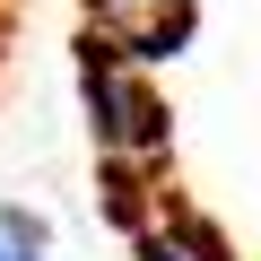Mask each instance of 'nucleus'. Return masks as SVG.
Wrapping results in <instances>:
<instances>
[{"mask_svg":"<svg viewBox=\"0 0 261 261\" xmlns=\"http://www.w3.org/2000/svg\"><path fill=\"white\" fill-rule=\"evenodd\" d=\"M192 18H200V0H87V35L148 70L192 44Z\"/></svg>","mask_w":261,"mask_h":261,"instance_id":"nucleus-3","label":"nucleus"},{"mask_svg":"<svg viewBox=\"0 0 261 261\" xmlns=\"http://www.w3.org/2000/svg\"><path fill=\"white\" fill-rule=\"evenodd\" d=\"M79 105H87V140H96V166L113 183V200H140V192H166V157H174V122H166V96L148 79V61H130L113 44H79Z\"/></svg>","mask_w":261,"mask_h":261,"instance_id":"nucleus-1","label":"nucleus"},{"mask_svg":"<svg viewBox=\"0 0 261 261\" xmlns=\"http://www.w3.org/2000/svg\"><path fill=\"white\" fill-rule=\"evenodd\" d=\"M53 252V218L27 200H0V261H44Z\"/></svg>","mask_w":261,"mask_h":261,"instance_id":"nucleus-4","label":"nucleus"},{"mask_svg":"<svg viewBox=\"0 0 261 261\" xmlns=\"http://www.w3.org/2000/svg\"><path fill=\"white\" fill-rule=\"evenodd\" d=\"M130 244H140V261H235V244L218 235V218H200L192 200L174 192H140V200H113Z\"/></svg>","mask_w":261,"mask_h":261,"instance_id":"nucleus-2","label":"nucleus"}]
</instances>
